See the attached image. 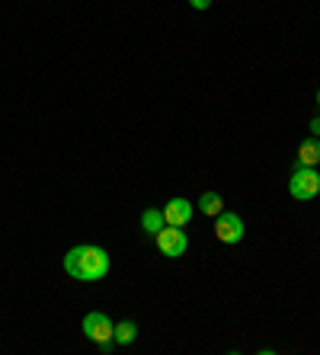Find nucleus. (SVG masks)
Here are the masks:
<instances>
[{
	"label": "nucleus",
	"mask_w": 320,
	"mask_h": 355,
	"mask_svg": "<svg viewBox=\"0 0 320 355\" xmlns=\"http://www.w3.org/2000/svg\"><path fill=\"white\" fill-rule=\"evenodd\" d=\"M65 272L77 282H99L109 275V253L96 243H83V247L67 250Z\"/></svg>",
	"instance_id": "nucleus-1"
},
{
	"label": "nucleus",
	"mask_w": 320,
	"mask_h": 355,
	"mask_svg": "<svg viewBox=\"0 0 320 355\" xmlns=\"http://www.w3.org/2000/svg\"><path fill=\"white\" fill-rule=\"evenodd\" d=\"M288 192L298 202H308V198L320 196V170L317 166H295V173L288 180Z\"/></svg>",
	"instance_id": "nucleus-2"
},
{
	"label": "nucleus",
	"mask_w": 320,
	"mask_h": 355,
	"mask_svg": "<svg viewBox=\"0 0 320 355\" xmlns=\"http://www.w3.org/2000/svg\"><path fill=\"white\" fill-rule=\"evenodd\" d=\"M154 240H157V247H160V253H164V257H170V259L183 257V253H186V247H189L186 231H183V227H173V224H167V227L157 234Z\"/></svg>",
	"instance_id": "nucleus-3"
},
{
	"label": "nucleus",
	"mask_w": 320,
	"mask_h": 355,
	"mask_svg": "<svg viewBox=\"0 0 320 355\" xmlns=\"http://www.w3.org/2000/svg\"><path fill=\"white\" fill-rule=\"evenodd\" d=\"M112 323H109V317L103 314V311H90V314L83 317V333H87V339H93V343H112Z\"/></svg>",
	"instance_id": "nucleus-4"
},
{
	"label": "nucleus",
	"mask_w": 320,
	"mask_h": 355,
	"mask_svg": "<svg viewBox=\"0 0 320 355\" xmlns=\"http://www.w3.org/2000/svg\"><path fill=\"white\" fill-rule=\"evenodd\" d=\"M214 234H218L221 243H240L244 240V221L234 211H221L214 218Z\"/></svg>",
	"instance_id": "nucleus-5"
},
{
	"label": "nucleus",
	"mask_w": 320,
	"mask_h": 355,
	"mask_svg": "<svg viewBox=\"0 0 320 355\" xmlns=\"http://www.w3.org/2000/svg\"><path fill=\"white\" fill-rule=\"evenodd\" d=\"M164 221L173 224V227H186L192 221V205H189L186 198H170L164 205Z\"/></svg>",
	"instance_id": "nucleus-6"
},
{
	"label": "nucleus",
	"mask_w": 320,
	"mask_h": 355,
	"mask_svg": "<svg viewBox=\"0 0 320 355\" xmlns=\"http://www.w3.org/2000/svg\"><path fill=\"white\" fill-rule=\"evenodd\" d=\"M320 164V141L317 138H308L298 148V164L295 166H317Z\"/></svg>",
	"instance_id": "nucleus-7"
},
{
	"label": "nucleus",
	"mask_w": 320,
	"mask_h": 355,
	"mask_svg": "<svg viewBox=\"0 0 320 355\" xmlns=\"http://www.w3.org/2000/svg\"><path fill=\"white\" fill-rule=\"evenodd\" d=\"M141 227H144L151 237H157V234L167 227L164 211H160V208H144V215H141Z\"/></svg>",
	"instance_id": "nucleus-8"
},
{
	"label": "nucleus",
	"mask_w": 320,
	"mask_h": 355,
	"mask_svg": "<svg viewBox=\"0 0 320 355\" xmlns=\"http://www.w3.org/2000/svg\"><path fill=\"white\" fill-rule=\"evenodd\" d=\"M199 208H202V215H208V218H218L224 211V198L218 196V192H205V196L199 198Z\"/></svg>",
	"instance_id": "nucleus-9"
},
{
	"label": "nucleus",
	"mask_w": 320,
	"mask_h": 355,
	"mask_svg": "<svg viewBox=\"0 0 320 355\" xmlns=\"http://www.w3.org/2000/svg\"><path fill=\"white\" fill-rule=\"evenodd\" d=\"M135 336H138V327H135L132 320L115 323V330H112V343H119V346H128V343H135Z\"/></svg>",
	"instance_id": "nucleus-10"
},
{
	"label": "nucleus",
	"mask_w": 320,
	"mask_h": 355,
	"mask_svg": "<svg viewBox=\"0 0 320 355\" xmlns=\"http://www.w3.org/2000/svg\"><path fill=\"white\" fill-rule=\"evenodd\" d=\"M189 3H192L196 10H208V7H212V0H189Z\"/></svg>",
	"instance_id": "nucleus-11"
},
{
	"label": "nucleus",
	"mask_w": 320,
	"mask_h": 355,
	"mask_svg": "<svg viewBox=\"0 0 320 355\" xmlns=\"http://www.w3.org/2000/svg\"><path fill=\"white\" fill-rule=\"evenodd\" d=\"M311 135H314V138H320V116L311 122Z\"/></svg>",
	"instance_id": "nucleus-12"
},
{
	"label": "nucleus",
	"mask_w": 320,
	"mask_h": 355,
	"mask_svg": "<svg viewBox=\"0 0 320 355\" xmlns=\"http://www.w3.org/2000/svg\"><path fill=\"white\" fill-rule=\"evenodd\" d=\"M317 106H320V90H317Z\"/></svg>",
	"instance_id": "nucleus-13"
},
{
	"label": "nucleus",
	"mask_w": 320,
	"mask_h": 355,
	"mask_svg": "<svg viewBox=\"0 0 320 355\" xmlns=\"http://www.w3.org/2000/svg\"><path fill=\"white\" fill-rule=\"evenodd\" d=\"M317 166H320V164H317Z\"/></svg>",
	"instance_id": "nucleus-14"
}]
</instances>
